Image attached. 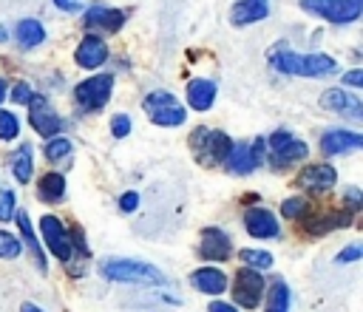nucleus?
<instances>
[{"label":"nucleus","mask_w":363,"mask_h":312,"mask_svg":"<svg viewBox=\"0 0 363 312\" xmlns=\"http://www.w3.org/2000/svg\"><path fill=\"white\" fill-rule=\"evenodd\" d=\"M269 62L281 74H292V77H329L337 71V62L329 54H301L289 48L269 51Z\"/></svg>","instance_id":"f257e3e1"},{"label":"nucleus","mask_w":363,"mask_h":312,"mask_svg":"<svg viewBox=\"0 0 363 312\" xmlns=\"http://www.w3.org/2000/svg\"><path fill=\"white\" fill-rule=\"evenodd\" d=\"M102 275L119 284H142V286H164L167 278L159 267L136 258H108L102 261Z\"/></svg>","instance_id":"f03ea898"},{"label":"nucleus","mask_w":363,"mask_h":312,"mask_svg":"<svg viewBox=\"0 0 363 312\" xmlns=\"http://www.w3.org/2000/svg\"><path fill=\"white\" fill-rule=\"evenodd\" d=\"M190 147L196 150V159L207 167L213 165H224L230 150H233V139L224 133V130H216V128H196L190 133Z\"/></svg>","instance_id":"7ed1b4c3"},{"label":"nucleus","mask_w":363,"mask_h":312,"mask_svg":"<svg viewBox=\"0 0 363 312\" xmlns=\"http://www.w3.org/2000/svg\"><path fill=\"white\" fill-rule=\"evenodd\" d=\"M142 108L150 116V122L153 125H162V128H179L187 119V111L179 105V99L170 91H153V94H147L145 102H142Z\"/></svg>","instance_id":"20e7f679"},{"label":"nucleus","mask_w":363,"mask_h":312,"mask_svg":"<svg viewBox=\"0 0 363 312\" xmlns=\"http://www.w3.org/2000/svg\"><path fill=\"white\" fill-rule=\"evenodd\" d=\"M301 9L326 20V23H354L363 11V0H301Z\"/></svg>","instance_id":"39448f33"},{"label":"nucleus","mask_w":363,"mask_h":312,"mask_svg":"<svg viewBox=\"0 0 363 312\" xmlns=\"http://www.w3.org/2000/svg\"><path fill=\"white\" fill-rule=\"evenodd\" d=\"M113 94V74H94L74 88V99L82 111H102Z\"/></svg>","instance_id":"423d86ee"},{"label":"nucleus","mask_w":363,"mask_h":312,"mask_svg":"<svg viewBox=\"0 0 363 312\" xmlns=\"http://www.w3.org/2000/svg\"><path fill=\"white\" fill-rule=\"evenodd\" d=\"M267 145H269V162L275 170H284V167L306 159V153H309V147L301 139H295L289 130H272Z\"/></svg>","instance_id":"0eeeda50"},{"label":"nucleus","mask_w":363,"mask_h":312,"mask_svg":"<svg viewBox=\"0 0 363 312\" xmlns=\"http://www.w3.org/2000/svg\"><path fill=\"white\" fill-rule=\"evenodd\" d=\"M40 235H43V244H45L62 264L71 261V255H74L71 233L62 227V221H60L57 216H43V218H40Z\"/></svg>","instance_id":"6e6552de"},{"label":"nucleus","mask_w":363,"mask_h":312,"mask_svg":"<svg viewBox=\"0 0 363 312\" xmlns=\"http://www.w3.org/2000/svg\"><path fill=\"white\" fill-rule=\"evenodd\" d=\"M261 295H264V278L261 272L250 269V267H241L235 272V281H233V298L238 306L244 309H255L261 303Z\"/></svg>","instance_id":"1a4fd4ad"},{"label":"nucleus","mask_w":363,"mask_h":312,"mask_svg":"<svg viewBox=\"0 0 363 312\" xmlns=\"http://www.w3.org/2000/svg\"><path fill=\"white\" fill-rule=\"evenodd\" d=\"M28 125L40 133V136H57L62 130V119L60 113L51 108V102L40 94H34L28 99Z\"/></svg>","instance_id":"9d476101"},{"label":"nucleus","mask_w":363,"mask_h":312,"mask_svg":"<svg viewBox=\"0 0 363 312\" xmlns=\"http://www.w3.org/2000/svg\"><path fill=\"white\" fill-rule=\"evenodd\" d=\"M320 108H326L332 113H340V116H349L354 122L363 119V102L346 88H326L320 94Z\"/></svg>","instance_id":"9b49d317"},{"label":"nucleus","mask_w":363,"mask_h":312,"mask_svg":"<svg viewBox=\"0 0 363 312\" xmlns=\"http://www.w3.org/2000/svg\"><path fill=\"white\" fill-rule=\"evenodd\" d=\"M125 11L122 9H111V6H102V3H96V6H91L88 11H85V17H82V23H85V28L94 34V31H108V34H113V31H119L122 26H125Z\"/></svg>","instance_id":"f8f14e48"},{"label":"nucleus","mask_w":363,"mask_h":312,"mask_svg":"<svg viewBox=\"0 0 363 312\" xmlns=\"http://www.w3.org/2000/svg\"><path fill=\"white\" fill-rule=\"evenodd\" d=\"M261 139H255L252 145L250 142H241V145H233V150H230V156H227V170L230 173H235V176H247V173H252L255 167H258V162H261Z\"/></svg>","instance_id":"ddd939ff"},{"label":"nucleus","mask_w":363,"mask_h":312,"mask_svg":"<svg viewBox=\"0 0 363 312\" xmlns=\"http://www.w3.org/2000/svg\"><path fill=\"white\" fill-rule=\"evenodd\" d=\"M108 60V45H105V40L99 37V34H85L82 40H79V45H77V51H74V62L79 65V68H99L102 62Z\"/></svg>","instance_id":"4468645a"},{"label":"nucleus","mask_w":363,"mask_h":312,"mask_svg":"<svg viewBox=\"0 0 363 312\" xmlns=\"http://www.w3.org/2000/svg\"><path fill=\"white\" fill-rule=\"evenodd\" d=\"M199 255L207 258V261H227L233 255V244H230V235L218 227H204L201 230V247H199Z\"/></svg>","instance_id":"2eb2a0df"},{"label":"nucleus","mask_w":363,"mask_h":312,"mask_svg":"<svg viewBox=\"0 0 363 312\" xmlns=\"http://www.w3.org/2000/svg\"><path fill=\"white\" fill-rule=\"evenodd\" d=\"M357 147H363V136L354 133V130H337V128H332V130H326V133L320 136V150H323L326 156L352 153V150H357Z\"/></svg>","instance_id":"dca6fc26"},{"label":"nucleus","mask_w":363,"mask_h":312,"mask_svg":"<svg viewBox=\"0 0 363 312\" xmlns=\"http://www.w3.org/2000/svg\"><path fill=\"white\" fill-rule=\"evenodd\" d=\"M244 227L252 238H275L278 235V218L272 210H264V207H250L244 213Z\"/></svg>","instance_id":"f3484780"},{"label":"nucleus","mask_w":363,"mask_h":312,"mask_svg":"<svg viewBox=\"0 0 363 312\" xmlns=\"http://www.w3.org/2000/svg\"><path fill=\"white\" fill-rule=\"evenodd\" d=\"M335 182H337L335 167H332V165H323V162L303 167L301 176H298V184H301L303 190H312V193H323V190L335 187Z\"/></svg>","instance_id":"a211bd4d"},{"label":"nucleus","mask_w":363,"mask_h":312,"mask_svg":"<svg viewBox=\"0 0 363 312\" xmlns=\"http://www.w3.org/2000/svg\"><path fill=\"white\" fill-rule=\"evenodd\" d=\"M14 221H17V227H20V238H23V244H26V250H28L34 267H37L40 272H45V269H48V261H45V252H43V247H40L34 230H31L28 213H26V210H14Z\"/></svg>","instance_id":"6ab92c4d"},{"label":"nucleus","mask_w":363,"mask_h":312,"mask_svg":"<svg viewBox=\"0 0 363 312\" xmlns=\"http://www.w3.org/2000/svg\"><path fill=\"white\" fill-rule=\"evenodd\" d=\"M264 17H269V0H238L230 9V23L233 26L261 23Z\"/></svg>","instance_id":"aec40b11"},{"label":"nucleus","mask_w":363,"mask_h":312,"mask_svg":"<svg viewBox=\"0 0 363 312\" xmlns=\"http://www.w3.org/2000/svg\"><path fill=\"white\" fill-rule=\"evenodd\" d=\"M352 221V213H340V210H332V213H318V216H306L303 218V230L309 235H323L329 230H337V227H349Z\"/></svg>","instance_id":"412c9836"},{"label":"nucleus","mask_w":363,"mask_h":312,"mask_svg":"<svg viewBox=\"0 0 363 312\" xmlns=\"http://www.w3.org/2000/svg\"><path fill=\"white\" fill-rule=\"evenodd\" d=\"M190 284H193V289H199L204 295H221L227 289V275L218 267H199L190 275Z\"/></svg>","instance_id":"4be33fe9"},{"label":"nucleus","mask_w":363,"mask_h":312,"mask_svg":"<svg viewBox=\"0 0 363 312\" xmlns=\"http://www.w3.org/2000/svg\"><path fill=\"white\" fill-rule=\"evenodd\" d=\"M216 102V82L213 79H190L187 85V105L193 111H210Z\"/></svg>","instance_id":"5701e85b"},{"label":"nucleus","mask_w":363,"mask_h":312,"mask_svg":"<svg viewBox=\"0 0 363 312\" xmlns=\"http://www.w3.org/2000/svg\"><path fill=\"white\" fill-rule=\"evenodd\" d=\"M31 173H34L31 145H28V142H23V145L14 150V156H11V176H14L20 184H26V182L31 179Z\"/></svg>","instance_id":"b1692460"},{"label":"nucleus","mask_w":363,"mask_h":312,"mask_svg":"<svg viewBox=\"0 0 363 312\" xmlns=\"http://www.w3.org/2000/svg\"><path fill=\"white\" fill-rule=\"evenodd\" d=\"M43 40H45V28H43L40 20L26 17V20L17 23V43H20L23 48H34V45H40Z\"/></svg>","instance_id":"393cba45"},{"label":"nucleus","mask_w":363,"mask_h":312,"mask_svg":"<svg viewBox=\"0 0 363 312\" xmlns=\"http://www.w3.org/2000/svg\"><path fill=\"white\" fill-rule=\"evenodd\" d=\"M37 190H40V199L43 201H62V196H65V176L62 173H45L43 179H40V184H37Z\"/></svg>","instance_id":"a878e982"},{"label":"nucleus","mask_w":363,"mask_h":312,"mask_svg":"<svg viewBox=\"0 0 363 312\" xmlns=\"http://www.w3.org/2000/svg\"><path fill=\"white\" fill-rule=\"evenodd\" d=\"M289 289H286V284L281 281V278H275L272 281V286H269V301H267V312H289Z\"/></svg>","instance_id":"bb28decb"},{"label":"nucleus","mask_w":363,"mask_h":312,"mask_svg":"<svg viewBox=\"0 0 363 312\" xmlns=\"http://www.w3.org/2000/svg\"><path fill=\"white\" fill-rule=\"evenodd\" d=\"M281 216L289 218V221H303V218L309 216V199H303V196H289V199H284Z\"/></svg>","instance_id":"cd10ccee"},{"label":"nucleus","mask_w":363,"mask_h":312,"mask_svg":"<svg viewBox=\"0 0 363 312\" xmlns=\"http://www.w3.org/2000/svg\"><path fill=\"white\" fill-rule=\"evenodd\" d=\"M238 258L250 267V269H255V272H261V269H269L272 267V252H267V250H241L238 252Z\"/></svg>","instance_id":"c85d7f7f"},{"label":"nucleus","mask_w":363,"mask_h":312,"mask_svg":"<svg viewBox=\"0 0 363 312\" xmlns=\"http://www.w3.org/2000/svg\"><path fill=\"white\" fill-rule=\"evenodd\" d=\"M45 156H48L51 162H62V159H68V156H71V142L62 139V136H54V139L45 145Z\"/></svg>","instance_id":"c756f323"},{"label":"nucleus","mask_w":363,"mask_h":312,"mask_svg":"<svg viewBox=\"0 0 363 312\" xmlns=\"http://www.w3.org/2000/svg\"><path fill=\"white\" fill-rule=\"evenodd\" d=\"M17 133H20L17 116L11 111H0V139L3 142H11V139H17Z\"/></svg>","instance_id":"7c9ffc66"},{"label":"nucleus","mask_w":363,"mask_h":312,"mask_svg":"<svg viewBox=\"0 0 363 312\" xmlns=\"http://www.w3.org/2000/svg\"><path fill=\"white\" fill-rule=\"evenodd\" d=\"M20 252H23V244L11 233L0 230V258H17Z\"/></svg>","instance_id":"2f4dec72"},{"label":"nucleus","mask_w":363,"mask_h":312,"mask_svg":"<svg viewBox=\"0 0 363 312\" xmlns=\"http://www.w3.org/2000/svg\"><path fill=\"white\" fill-rule=\"evenodd\" d=\"M14 218V193L9 187H0V221Z\"/></svg>","instance_id":"473e14b6"},{"label":"nucleus","mask_w":363,"mask_h":312,"mask_svg":"<svg viewBox=\"0 0 363 312\" xmlns=\"http://www.w3.org/2000/svg\"><path fill=\"white\" fill-rule=\"evenodd\" d=\"M111 133H113L116 139H125V136L130 133V116H125V113H116V116L111 119Z\"/></svg>","instance_id":"72a5a7b5"},{"label":"nucleus","mask_w":363,"mask_h":312,"mask_svg":"<svg viewBox=\"0 0 363 312\" xmlns=\"http://www.w3.org/2000/svg\"><path fill=\"white\" fill-rule=\"evenodd\" d=\"M31 96H34V88H31L28 82H17L14 91H11V99H14L17 105H28Z\"/></svg>","instance_id":"f704fd0d"},{"label":"nucleus","mask_w":363,"mask_h":312,"mask_svg":"<svg viewBox=\"0 0 363 312\" xmlns=\"http://www.w3.org/2000/svg\"><path fill=\"white\" fill-rule=\"evenodd\" d=\"M360 255H363V247H360V244H349V247H343V250L337 252L335 261H337V264H349V261H357Z\"/></svg>","instance_id":"c9c22d12"},{"label":"nucleus","mask_w":363,"mask_h":312,"mask_svg":"<svg viewBox=\"0 0 363 312\" xmlns=\"http://www.w3.org/2000/svg\"><path fill=\"white\" fill-rule=\"evenodd\" d=\"M136 207H139V193H136V190L122 193V199H119V210H122V213H133Z\"/></svg>","instance_id":"e433bc0d"},{"label":"nucleus","mask_w":363,"mask_h":312,"mask_svg":"<svg viewBox=\"0 0 363 312\" xmlns=\"http://www.w3.org/2000/svg\"><path fill=\"white\" fill-rule=\"evenodd\" d=\"M340 85H349V88H360V85H363V71H360V68H354V71L343 74V77H340Z\"/></svg>","instance_id":"4c0bfd02"},{"label":"nucleus","mask_w":363,"mask_h":312,"mask_svg":"<svg viewBox=\"0 0 363 312\" xmlns=\"http://www.w3.org/2000/svg\"><path fill=\"white\" fill-rule=\"evenodd\" d=\"M346 204H349L352 210H360V204H363V193H360L357 187H346Z\"/></svg>","instance_id":"58836bf2"},{"label":"nucleus","mask_w":363,"mask_h":312,"mask_svg":"<svg viewBox=\"0 0 363 312\" xmlns=\"http://www.w3.org/2000/svg\"><path fill=\"white\" fill-rule=\"evenodd\" d=\"M207 312H238L233 303H227V301H213L210 306H207Z\"/></svg>","instance_id":"ea45409f"},{"label":"nucleus","mask_w":363,"mask_h":312,"mask_svg":"<svg viewBox=\"0 0 363 312\" xmlns=\"http://www.w3.org/2000/svg\"><path fill=\"white\" fill-rule=\"evenodd\" d=\"M54 6L62 9V11H79V9H82L79 0H54Z\"/></svg>","instance_id":"a19ab883"},{"label":"nucleus","mask_w":363,"mask_h":312,"mask_svg":"<svg viewBox=\"0 0 363 312\" xmlns=\"http://www.w3.org/2000/svg\"><path fill=\"white\" fill-rule=\"evenodd\" d=\"M20 312H43V309H40L37 303H31V301H26V303L20 306Z\"/></svg>","instance_id":"79ce46f5"},{"label":"nucleus","mask_w":363,"mask_h":312,"mask_svg":"<svg viewBox=\"0 0 363 312\" xmlns=\"http://www.w3.org/2000/svg\"><path fill=\"white\" fill-rule=\"evenodd\" d=\"M6 94H9V91H6V79H0V105H3V99H6Z\"/></svg>","instance_id":"37998d69"},{"label":"nucleus","mask_w":363,"mask_h":312,"mask_svg":"<svg viewBox=\"0 0 363 312\" xmlns=\"http://www.w3.org/2000/svg\"><path fill=\"white\" fill-rule=\"evenodd\" d=\"M6 37H9V34H6V28H3V26H0V43H3V40H6Z\"/></svg>","instance_id":"c03bdc74"}]
</instances>
